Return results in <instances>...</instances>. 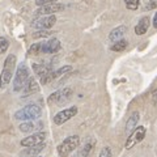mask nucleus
Segmentation results:
<instances>
[{
  "mask_svg": "<svg viewBox=\"0 0 157 157\" xmlns=\"http://www.w3.org/2000/svg\"><path fill=\"white\" fill-rule=\"evenodd\" d=\"M152 25H153V28H155V29H157V12L155 13L153 20H152Z\"/></svg>",
  "mask_w": 157,
  "mask_h": 157,
  "instance_id": "nucleus-29",
  "label": "nucleus"
},
{
  "mask_svg": "<svg viewBox=\"0 0 157 157\" xmlns=\"http://www.w3.org/2000/svg\"><path fill=\"white\" fill-rule=\"evenodd\" d=\"M98 157H111V149L109 147H104L100 152V156Z\"/></svg>",
  "mask_w": 157,
  "mask_h": 157,
  "instance_id": "nucleus-25",
  "label": "nucleus"
},
{
  "mask_svg": "<svg viewBox=\"0 0 157 157\" xmlns=\"http://www.w3.org/2000/svg\"><path fill=\"white\" fill-rule=\"evenodd\" d=\"M127 46H128V42H127L126 39H121V41H117L113 43L111 50L113 51H123V50H126Z\"/></svg>",
  "mask_w": 157,
  "mask_h": 157,
  "instance_id": "nucleus-21",
  "label": "nucleus"
},
{
  "mask_svg": "<svg viewBox=\"0 0 157 157\" xmlns=\"http://www.w3.org/2000/svg\"><path fill=\"white\" fill-rule=\"evenodd\" d=\"M16 62L17 58L14 54L8 55L7 59L4 60V66L2 70V75H0V88L4 89L12 80V76L14 75V70H16Z\"/></svg>",
  "mask_w": 157,
  "mask_h": 157,
  "instance_id": "nucleus-1",
  "label": "nucleus"
},
{
  "mask_svg": "<svg viewBox=\"0 0 157 157\" xmlns=\"http://www.w3.org/2000/svg\"><path fill=\"white\" fill-rule=\"evenodd\" d=\"M43 127L42 122H34V121H29V122H22L20 124V131L22 132H33V131H38Z\"/></svg>",
  "mask_w": 157,
  "mask_h": 157,
  "instance_id": "nucleus-14",
  "label": "nucleus"
},
{
  "mask_svg": "<svg viewBox=\"0 0 157 157\" xmlns=\"http://www.w3.org/2000/svg\"><path fill=\"white\" fill-rule=\"evenodd\" d=\"M152 101H153L155 105H157V89H155L153 93H152Z\"/></svg>",
  "mask_w": 157,
  "mask_h": 157,
  "instance_id": "nucleus-28",
  "label": "nucleus"
},
{
  "mask_svg": "<svg viewBox=\"0 0 157 157\" xmlns=\"http://www.w3.org/2000/svg\"><path fill=\"white\" fill-rule=\"evenodd\" d=\"M64 9V6L60 3H54V4H48V6H43L39 7L36 13L39 16H51V14H55L56 12H60Z\"/></svg>",
  "mask_w": 157,
  "mask_h": 157,
  "instance_id": "nucleus-10",
  "label": "nucleus"
},
{
  "mask_svg": "<svg viewBox=\"0 0 157 157\" xmlns=\"http://www.w3.org/2000/svg\"><path fill=\"white\" fill-rule=\"evenodd\" d=\"M45 147L46 144L43 143V144H39V145H36V147H30V148H26V149H24L21 152V155L24 157H37L38 153H41V152L45 149Z\"/></svg>",
  "mask_w": 157,
  "mask_h": 157,
  "instance_id": "nucleus-19",
  "label": "nucleus"
},
{
  "mask_svg": "<svg viewBox=\"0 0 157 157\" xmlns=\"http://www.w3.org/2000/svg\"><path fill=\"white\" fill-rule=\"evenodd\" d=\"M37 92H39L38 82L34 80L33 77H30V78H29V81L26 82L25 88L22 89V96L24 97H28V96H32V94H34V93H37Z\"/></svg>",
  "mask_w": 157,
  "mask_h": 157,
  "instance_id": "nucleus-16",
  "label": "nucleus"
},
{
  "mask_svg": "<svg viewBox=\"0 0 157 157\" xmlns=\"http://www.w3.org/2000/svg\"><path fill=\"white\" fill-rule=\"evenodd\" d=\"M41 115H42V110L37 105H26L25 107H22V109L14 113V118L17 121H24V122L38 119V118H41Z\"/></svg>",
  "mask_w": 157,
  "mask_h": 157,
  "instance_id": "nucleus-2",
  "label": "nucleus"
},
{
  "mask_svg": "<svg viewBox=\"0 0 157 157\" xmlns=\"http://www.w3.org/2000/svg\"><path fill=\"white\" fill-rule=\"evenodd\" d=\"M93 145H94V143H93V141H88V143H85V145L80 149V152H78L77 157H89L90 152H92V149H93Z\"/></svg>",
  "mask_w": 157,
  "mask_h": 157,
  "instance_id": "nucleus-20",
  "label": "nucleus"
},
{
  "mask_svg": "<svg viewBox=\"0 0 157 157\" xmlns=\"http://www.w3.org/2000/svg\"><path fill=\"white\" fill-rule=\"evenodd\" d=\"M60 50V41L56 38H51L46 42H41L42 54H55Z\"/></svg>",
  "mask_w": 157,
  "mask_h": 157,
  "instance_id": "nucleus-11",
  "label": "nucleus"
},
{
  "mask_svg": "<svg viewBox=\"0 0 157 157\" xmlns=\"http://www.w3.org/2000/svg\"><path fill=\"white\" fill-rule=\"evenodd\" d=\"M78 144H80V137H78L77 135L68 136V137H66V139L58 145V148H56L58 155L60 156V157L70 156L72 152L78 147Z\"/></svg>",
  "mask_w": 157,
  "mask_h": 157,
  "instance_id": "nucleus-4",
  "label": "nucleus"
},
{
  "mask_svg": "<svg viewBox=\"0 0 157 157\" xmlns=\"http://www.w3.org/2000/svg\"><path fill=\"white\" fill-rule=\"evenodd\" d=\"M157 7V0H155V2H152L149 6H147V9H152V8H156Z\"/></svg>",
  "mask_w": 157,
  "mask_h": 157,
  "instance_id": "nucleus-30",
  "label": "nucleus"
},
{
  "mask_svg": "<svg viewBox=\"0 0 157 157\" xmlns=\"http://www.w3.org/2000/svg\"><path fill=\"white\" fill-rule=\"evenodd\" d=\"M37 157H42V156H37Z\"/></svg>",
  "mask_w": 157,
  "mask_h": 157,
  "instance_id": "nucleus-31",
  "label": "nucleus"
},
{
  "mask_svg": "<svg viewBox=\"0 0 157 157\" xmlns=\"http://www.w3.org/2000/svg\"><path fill=\"white\" fill-rule=\"evenodd\" d=\"M28 54H29V55H41V54H42V51H41V42L33 43V45L29 47Z\"/></svg>",
  "mask_w": 157,
  "mask_h": 157,
  "instance_id": "nucleus-22",
  "label": "nucleus"
},
{
  "mask_svg": "<svg viewBox=\"0 0 157 157\" xmlns=\"http://www.w3.org/2000/svg\"><path fill=\"white\" fill-rule=\"evenodd\" d=\"M51 34V32H48V30H38L37 33H34L33 34V37H48Z\"/></svg>",
  "mask_w": 157,
  "mask_h": 157,
  "instance_id": "nucleus-27",
  "label": "nucleus"
},
{
  "mask_svg": "<svg viewBox=\"0 0 157 157\" xmlns=\"http://www.w3.org/2000/svg\"><path fill=\"white\" fill-rule=\"evenodd\" d=\"M9 47V42L4 37H0V54H4Z\"/></svg>",
  "mask_w": 157,
  "mask_h": 157,
  "instance_id": "nucleus-24",
  "label": "nucleus"
},
{
  "mask_svg": "<svg viewBox=\"0 0 157 157\" xmlns=\"http://www.w3.org/2000/svg\"><path fill=\"white\" fill-rule=\"evenodd\" d=\"M33 70L36 72V75L41 78V82L45 80V78L48 77V75L52 72V68L51 66H47V64H38V63H34L33 64Z\"/></svg>",
  "mask_w": 157,
  "mask_h": 157,
  "instance_id": "nucleus-12",
  "label": "nucleus"
},
{
  "mask_svg": "<svg viewBox=\"0 0 157 157\" xmlns=\"http://www.w3.org/2000/svg\"><path fill=\"white\" fill-rule=\"evenodd\" d=\"M126 33H127V26L121 25V26H118V28H115V29H113V30L110 32L109 39H110V41H113V42L121 41Z\"/></svg>",
  "mask_w": 157,
  "mask_h": 157,
  "instance_id": "nucleus-18",
  "label": "nucleus"
},
{
  "mask_svg": "<svg viewBox=\"0 0 157 157\" xmlns=\"http://www.w3.org/2000/svg\"><path fill=\"white\" fill-rule=\"evenodd\" d=\"M72 71V67L71 66H64V67H60L59 70H56V71H52L50 75H48V77L47 78H45L41 84H43V85H46V84H48V82H51L52 80H55V78H59V77H62L63 75H67L68 72H71Z\"/></svg>",
  "mask_w": 157,
  "mask_h": 157,
  "instance_id": "nucleus-13",
  "label": "nucleus"
},
{
  "mask_svg": "<svg viewBox=\"0 0 157 157\" xmlns=\"http://www.w3.org/2000/svg\"><path fill=\"white\" fill-rule=\"evenodd\" d=\"M139 119H140V114L137 111H134L130 115L128 121H127V123H126V132L127 134H131V132L136 128L137 123H139Z\"/></svg>",
  "mask_w": 157,
  "mask_h": 157,
  "instance_id": "nucleus-17",
  "label": "nucleus"
},
{
  "mask_svg": "<svg viewBox=\"0 0 157 157\" xmlns=\"http://www.w3.org/2000/svg\"><path fill=\"white\" fill-rule=\"evenodd\" d=\"M72 89L71 88H63V89H59L56 92H54L52 94H50L48 97V102L50 104H56V105H63L68 102L72 97Z\"/></svg>",
  "mask_w": 157,
  "mask_h": 157,
  "instance_id": "nucleus-5",
  "label": "nucleus"
},
{
  "mask_svg": "<svg viewBox=\"0 0 157 157\" xmlns=\"http://www.w3.org/2000/svg\"><path fill=\"white\" fill-rule=\"evenodd\" d=\"M77 111L78 110H77L76 106H71V107H68V109H64V110L56 113L55 117H54V123H55L56 126L64 124L66 122H68L71 118H73L77 114Z\"/></svg>",
  "mask_w": 157,
  "mask_h": 157,
  "instance_id": "nucleus-7",
  "label": "nucleus"
},
{
  "mask_svg": "<svg viewBox=\"0 0 157 157\" xmlns=\"http://www.w3.org/2000/svg\"><path fill=\"white\" fill-rule=\"evenodd\" d=\"M45 140H46V132H36V134L29 135L25 137V139H22L21 145L25 147V148H30V147L43 144Z\"/></svg>",
  "mask_w": 157,
  "mask_h": 157,
  "instance_id": "nucleus-8",
  "label": "nucleus"
},
{
  "mask_svg": "<svg viewBox=\"0 0 157 157\" xmlns=\"http://www.w3.org/2000/svg\"><path fill=\"white\" fill-rule=\"evenodd\" d=\"M149 22L151 20L148 16H144L139 20V22H137V25L135 26V34L136 36H143L148 32V28H149Z\"/></svg>",
  "mask_w": 157,
  "mask_h": 157,
  "instance_id": "nucleus-15",
  "label": "nucleus"
},
{
  "mask_svg": "<svg viewBox=\"0 0 157 157\" xmlns=\"http://www.w3.org/2000/svg\"><path fill=\"white\" fill-rule=\"evenodd\" d=\"M124 4H126L127 9H130V11H135V9H137V7H139L140 0H124Z\"/></svg>",
  "mask_w": 157,
  "mask_h": 157,
  "instance_id": "nucleus-23",
  "label": "nucleus"
},
{
  "mask_svg": "<svg viewBox=\"0 0 157 157\" xmlns=\"http://www.w3.org/2000/svg\"><path fill=\"white\" fill-rule=\"evenodd\" d=\"M145 132H147V130H145L144 126H137L136 128L128 135V137H127L126 149H130L134 145H136L137 143H140V141L145 137Z\"/></svg>",
  "mask_w": 157,
  "mask_h": 157,
  "instance_id": "nucleus-6",
  "label": "nucleus"
},
{
  "mask_svg": "<svg viewBox=\"0 0 157 157\" xmlns=\"http://www.w3.org/2000/svg\"><path fill=\"white\" fill-rule=\"evenodd\" d=\"M58 0H36V4L38 7H43V6H48V4H54Z\"/></svg>",
  "mask_w": 157,
  "mask_h": 157,
  "instance_id": "nucleus-26",
  "label": "nucleus"
},
{
  "mask_svg": "<svg viewBox=\"0 0 157 157\" xmlns=\"http://www.w3.org/2000/svg\"><path fill=\"white\" fill-rule=\"evenodd\" d=\"M55 22H56L55 14H51V16H42L33 22V28H37L39 30H47V29H50L55 25Z\"/></svg>",
  "mask_w": 157,
  "mask_h": 157,
  "instance_id": "nucleus-9",
  "label": "nucleus"
},
{
  "mask_svg": "<svg viewBox=\"0 0 157 157\" xmlns=\"http://www.w3.org/2000/svg\"><path fill=\"white\" fill-rule=\"evenodd\" d=\"M30 78V72H29V68L26 67V64L21 63L14 73V78H13V90L14 92H20L25 88L26 82Z\"/></svg>",
  "mask_w": 157,
  "mask_h": 157,
  "instance_id": "nucleus-3",
  "label": "nucleus"
}]
</instances>
